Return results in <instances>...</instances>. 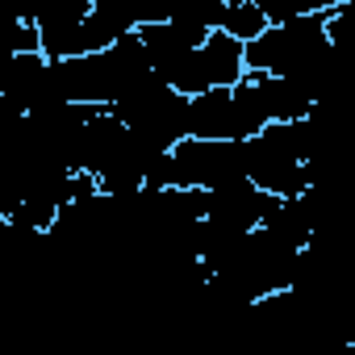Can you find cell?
I'll list each match as a JSON object with an SVG mask.
<instances>
[{
  "mask_svg": "<svg viewBox=\"0 0 355 355\" xmlns=\"http://www.w3.org/2000/svg\"><path fill=\"white\" fill-rule=\"evenodd\" d=\"M330 21H334V5H322L288 26H272L263 38H255L247 46V71L276 76V80H301V76L318 71L334 55Z\"/></svg>",
  "mask_w": 355,
  "mask_h": 355,
  "instance_id": "cell-1",
  "label": "cell"
},
{
  "mask_svg": "<svg viewBox=\"0 0 355 355\" xmlns=\"http://www.w3.org/2000/svg\"><path fill=\"white\" fill-rule=\"evenodd\" d=\"M268 125L272 121L251 76L239 88H218L189 101V138L201 142H255Z\"/></svg>",
  "mask_w": 355,
  "mask_h": 355,
  "instance_id": "cell-2",
  "label": "cell"
},
{
  "mask_svg": "<svg viewBox=\"0 0 355 355\" xmlns=\"http://www.w3.org/2000/svg\"><path fill=\"white\" fill-rule=\"evenodd\" d=\"M247 80V46L230 34H209V42L201 51H193L180 67H175V76L167 80L180 96L197 101L205 92H218V88H239Z\"/></svg>",
  "mask_w": 355,
  "mask_h": 355,
  "instance_id": "cell-3",
  "label": "cell"
},
{
  "mask_svg": "<svg viewBox=\"0 0 355 355\" xmlns=\"http://www.w3.org/2000/svg\"><path fill=\"white\" fill-rule=\"evenodd\" d=\"M180 167V189L218 193L234 180H251V142H201L189 138L171 150Z\"/></svg>",
  "mask_w": 355,
  "mask_h": 355,
  "instance_id": "cell-4",
  "label": "cell"
},
{
  "mask_svg": "<svg viewBox=\"0 0 355 355\" xmlns=\"http://www.w3.org/2000/svg\"><path fill=\"white\" fill-rule=\"evenodd\" d=\"M138 38L146 46V59H150V71L159 80H171L175 67H180L193 51H201L209 42V30H201L197 21L189 17H159V21H146L138 26Z\"/></svg>",
  "mask_w": 355,
  "mask_h": 355,
  "instance_id": "cell-5",
  "label": "cell"
},
{
  "mask_svg": "<svg viewBox=\"0 0 355 355\" xmlns=\"http://www.w3.org/2000/svg\"><path fill=\"white\" fill-rule=\"evenodd\" d=\"M251 80L259 88V101H263V113H268L272 125H280V121H305L313 113V105H318L313 92L301 80H276V76H251Z\"/></svg>",
  "mask_w": 355,
  "mask_h": 355,
  "instance_id": "cell-6",
  "label": "cell"
},
{
  "mask_svg": "<svg viewBox=\"0 0 355 355\" xmlns=\"http://www.w3.org/2000/svg\"><path fill=\"white\" fill-rule=\"evenodd\" d=\"M272 26H268V13L259 0H226V21H222V34L239 38L243 46H251L255 38H263Z\"/></svg>",
  "mask_w": 355,
  "mask_h": 355,
  "instance_id": "cell-7",
  "label": "cell"
},
{
  "mask_svg": "<svg viewBox=\"0 0 355 355\" xmlns=\"http://www.w3.org/2000/svg\"><path fill=\"white\" fill-rule=\"evenodd\" d=\"M13 55H42V34L30 17L13 21Z\"/></svg>",
  "mask_w": 355,
  "mask_h": 355,
  "instance_id": "cell-8",
  "label": "cell"
}]
</instances>
